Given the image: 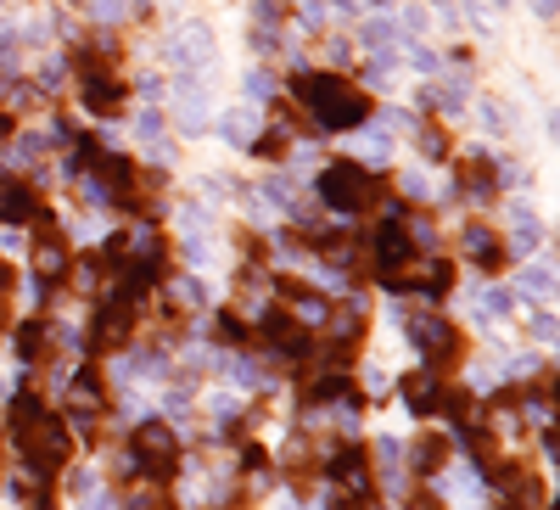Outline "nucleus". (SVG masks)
Segmentation results:
<instances>
[{
  "label": "nucleus",
  "mask_w": 560,
  "mask_h": 510,
  "mask_svg": "<svg viewBox=\"0 0 560 510\" xmlns=\"http://www.w3.org/2000/svg\"><path fill=\"white\" fill-rule=\"evenodd\" d=\"M465 253H471L476 264H482V270H499V264H504V247H499V241H493L482 225L465 230Z\"/></svg>",
  "instance_id": "a211bd4d"
},
{
  "label": "nucleus",
  "mask_w": 560,
  "mask_h": 510,
  "mask_svg": "<svg viewBox=\"0 0 560 510\" xmlns=\"http://www.w3.org/2000/svg\"><path fill=\"white\" fill-rule=\"evenodd\" d=\"M532 331H538L544 342H555V314H549V309H532Z\"/></svg>",
  "instance_id": "cd10ccee"
},
{
  "label": "nucleus",
  "mask_w": 560,
  "mask_h": 510,
  "mask_svg": "<svg viewBox=\"0 0 560 510\" xmlns=\"http://www.w3.org/2000/svg\"><path fill=\"white\" fill-rule=\"evenodd\" d=\"M532 6H538V17H555V6H560V0H532Z\"/></svg>",
  "instance_id": "473e14b6"
},
{
  "label": "nucleus",
  "mask_w": 560,
  "mask_h": 510,
  "mask_svg": "<svg viewBox=\"0 0 560 510\" xmlns=\"http://www.w3.org/2000/svg\"><path fill=\"white\" fill-rule=\"evenodd\" d=\"M420 101H426V107H443V113H465V107H471V96H465V73H448V79L426 85Z\"/></svg>",
  "instance_id": "2eb2a0df"
},
{
  "label": "nucleus",
  "mask_w": 560,
  "mask_h": 510,
  "mask_svg": "<svg viewBox=\"0 0 560 510\" xmlns=\"http://www.w3.org/2000/svg\"><path fill=\"white\" fill-rule=\"evenodd\" d=\"M168 57L185 62V68H213V57H219L213 29H208V23H185V29L174 34V45H168Z\"/></svg>",
  "instance_id": "6e6552de"
},
{
  "label": "nucleus",
  "mask_w": 560,
  "mask_h": 510,
  "mask_svg": "<svg viewBox=\"0 0 560 510\" xmlns=\"http://www.w3.org/2000/svg\"><path fill=\"white\" fill-rule=\"evenodd\" d=\"M516 281H521V292H527V298H555V270H544V264H527Z\"/></svg>",
  "instance_id": "412c9836"
},
{
  "label": "nucleus",
  "mask_w": 560,
  "mask_h": 510,
  "mask_svg": "<svg viewBox=\"0 0 560 510\" xmlns=\"http://www.w3.org/2000/svg\"><path fill=\"white\" fill-rule=\"evenodd\" d=\"M409 460H415V471H437V466L448 460V443H443V438H420Z\"/></svg>",
  "instance_id": "5701e85b"
},
{
  "label": "nucleus",
  "mask_w": 560,
  "mask_h": 510,
  "mask_svg": "<svg viewBox=\"0 0 560 510\" xmlns=\"http://www.w3.org/2000/svg\"><path fill=\"white\" fill-rule=\"evenodd\" d=\"M297 101H303L314 124L342 135V129H359L370 118V101L348 85V79H336V73H297Z\"/></svg>",
  "instance_id": "f03ea898"
},
{
  "label": "nucleus",
  "mask_w": 560,
  "mask_h": 510,
  "mask_svg": "<svg viewBox=\"0 0 560 510\" xmlns=\"http://www.w3.org/2000/svg\"><path fill=\"white\" fill-rule=\"evenodd\" d=\"M34 270H40V275H62V270H68V253H62L56 230H40V253H34Z\"/></svg>",
  "instance_id": "6ab92c4d"
},
{
  "label": "nucleus",
  "mask_w": 560,
  "mask_h": 510,
  "mask_svg": "<svg viewBox=\"0 0 560 510\" xmlns=\"http://www.w3.org/2000/svg\"><path fill=\"white\" fill-rule=\"evenodd\" d=\"M84 107H90V113H101V118L124 107V85H118L107 68H96V62H84Z\"/></svg>",
  "instance_id": "1a4fd4ad"
},
{
  "label": "nucleus",
  "mask_w": 560,
  "mask_h": 510,
  "mask_svg": "<svg viewBox=\"0 0 560 510\" xmlns=\"http://www.w3.org/2000/svg\"><path fill=\"white\" fill-rule=\"evenodd\" d=\"M404 404L415 415H432V410H443V387H437V376H426V370H415L404 382Z\"/></svg>",
  "instance_id": "dca6fc26"
},
{
  "label": "nucleus",
  "mask_w": 560,
  "mask_h": 510,
  "mask_svg": "<svg viewBox=\"0 0 560 510\" xmlns=\"http://www.w3.org/2000/svg\"><path fill=\"white\" fill-rule=\"evenodd\" d=\"M90 12H96L101 23H118V17H124V0H90Z\"/></svg>",
  "instance_id": "bb28decb"
},
{
  "label": "nucleus",
  "mask_w": 560,
  "mask_h": 510,
  "mask_svg": "<svg viewBox=\"0 0 560 510\" xmlns=\"http://www.w3.org/2000/svg\"><path fill=\"white\" fill-rule=\"evenodd\" d=\"M208 118H213V101H208V85H185L180 90V129L185 135H202V129H208Z\"/></svg>",
  "instance_id": "4468645a"
},
{
  "label": "nucleus",
  "mask_w": 560,
  "mask_h": 510,
  "mask_svg": "<svg viewBox=\"0 0 560 510\" xmlns=\"http://www.w3.org/2000/svg\"><path fill=\"white\" fill-rule=\"evenodd\" d=\"M404 57H409V68H420V73H432V68H437V57H432V51H420V45H409Z\"/></svg>",
  "instance_id": "c85d7f7f"
},
{
  "label": "nucleus",
  "mask_w": 560,
  "mask_h": 510,
  "mask_svg": "<svg viewBox=\"0 0 560 510\" xmlns=\"http://www.w3.org/2000/svg\"><path fill=\"white\" fill-rule=\"evenodd\" d=\"M12 432H17V454H23V466L28 477H51L56 466H68V454H73V438H68V421L62 415H51L40 404V398H17V410H12Z\"/></svg>",
  "instance_id": "f257e3e1"
},
{
  "label": "nucleus",
  "mask_w": 560,
  "mask_h": 510,
  "mask_svg": "<svg viewBox=\"0 0 560 510\" xmlns=\"http://www.w3.org/2000/svg\"><path fill=\"white\" fill-rule=\"evenodd\" d=\"M73 410H84V415L101 410V382H96V370H79V376H73Z\"/></svg>",
  "instance_id": "aec40b11"
},
{
  "label": "nucleus",
  "mask_w": 560,
  "mask_h": 510,
  "mask_svg": "<svg viewBox=\"0 0 560 510\" xmlns=\"http://www.w3.org/2000/svg\"><path fill=\"white\" fill-rule=\"evenodd\" d=\"M409 337H415V348L426 359H432V365H448V359L460 354V337H454V326H448L443 314H409Z\"/></svg>",
  "instance_id": "39448f33"
},
{
  "label": "nucleus",
  "mask_w": 560,
  "mask_h": 510,
  "mask_svg": "<svg viewBox=\"0 0 560 510\" xmlns=\"http://www.w3.org/2000/svg\"><path fill=\"white\" fill-rule=\"evenodd\" d=\"M370 253H376V275H398V270H409V258H415V241H409V230L398 225V219H387V225H376V236H370Z\"/></svg>",
  "instance_id": "423d86ee"
},
{
  "label": "nucleus",
  "mask_w": 560,
  "mask_h": 510,
  "mask_svg": "<svg viewBox=\"0 0 560 510\" xmlns=\"http://www.w3.org/2000/svg\"><path fill=\"white\" fill-rule=\"evenodd\" d=\"M28 219H40V197L28 191L23 180H0V225H28Z\"/></svg>",
  "instance_id": "9b49d317"
},
{
  "label": "nucleus",
  "mask_w": 560,
  "mask_h": 510,
  "mask_svg": "<svg viewBox=\"0 0 560 510\" xmlns=\"http://www.w3.org/2000/svg\"><path fill=\"white\" fill-rule=\"evenodd\" d=\"M241 101H275V79H269L264 68L241 73Z\"/></svg>",
  "instance_id": "b1692460"
},
{
  "label": "nucleus",
  "mask_w": 560,
  "mask_h": 510,
  "mask_svg": "<svg viewBox=\"0 0 560 510\" xmlns=\"http://www.w3.org/2000/svg\"><path fill=\"white\" fill-rule=\"evenodd\" d=\"M0 45H12V29H6V12H0Z\"/></svg>",
  "instance_id": "c9c22d12"
},
{
  "label": "nucleus",
  "mask_w": 560,
  "mask_h": 510,
  "mask_svg": "<svg viewBox=\"0 0 560 510\" xmlns=\"http://www.w3.org/2000/svg\"><path fill=\"white\" fill-rule=\"evenodd\" d=\"M6 135H12V113H6V107H0V141H6Z\"/></svg>",
  "instance_id": "f704fd0d"
},
{
  "label": "nucleus",
  "mask_w": 560,
  "mask_h": 510,
  "mask_svg": "<svg viewBox=\"0 0 560 510\" xmlns=\"http://www.w3.org/2000/svg\"><path fill=\"white\" fill-rule=\"evenodd\" d=\"M314 191H320V202L331 213H364L370 202H376V180H370L364 163H325L320 180H314Z\"/></svg>",
  "instance_id": "7ed1b4c3"
},
{
  "label": "nucleus",
  "mask_w": 560,
  "mask_h": 510,
  "mask_svg": "<svg viewBox=\"0 0 560 510\" xmlns=\"http://www.w3.org/2000/svg\"><path fill=\"white\" fill-rule=\"evenodd\" d=\"M219 135L230 146H252L258 135H264V118H258V107H247V101H241V107H230V113L219 118Z\"/></svg>",
  "instance_id": "ddd939ff"
},
{
  "label": "nucleus",
  "mask_w": 560,
  "mask_h": 510,
  "mask_svg": "<svg viewBox=\"0 0 560 510\" xmlns=\"http://www.w3.org/2000/svg\"><path fill=\"white\" fill-rule=\"evenodd\" d=\"M420 152H426V157H443V135H437V129H420Z\"/></svg>",
  "instance_id": "7c9ffc66"
},
{
  "label": "nucleus",
  "mask_w": 560,
  "mask_h": 510,
  "mask_svg": "<svg viewBox=\"0 0 560 510\" xmlns=\"http://www.w3.org/2000/svg\"><path fill=\"white\" fill-rule=\"evenodd\" d=\"M219 337H224V342H247V326H241V320H230V314H224V320H219Z\"/></svg>",
  "instance_id": "c756f323"
},
{
  "label": "nucleus",
  "mask_w": 560,
  "mask_h": 510,
  "mask_svg": "<svg viewBox=\"0 0 560 510\" xmlns=\"http://www.w3.org/2000/svg\"><path fill=\"white\" fill-rule=\"evenodd\" d=\"M286 298H292L297 326H325V320H331V303H325L320 292H308V286H286Z\"/></svg>",
  "instance_id": "f3484780"
},
{
  "label": "nucleus",
  "mask_w": 560,
  "mask_h": 510,
  "mask_svg": "<svg viewBox=\"0 0 560 510\" xmlns=\"http://www.w3.org/2000/svg\"><path fill=\"white\" fill-rule=\"evenodd\" d=\"M538 241H544V230H538V219H532V213H521V219H516V253H532Z\"/></svg>",
  "instance_id": "a878e982"
},
{
  "label": "nucleus",
  "mask_w": 560,
  "mask_h": 510,
  "mask_svg": "<svg viewBox=\"0 0 560 510\" xmlns=\"http://www.w3.org/2000/svg\"><path fill=\"white\" fill-rule=\"evenodd\" d=\"M404 191H409V197H426L432 185H426V174H404Z\"/></svg>",
  "instance_id": "2f4dec72"
},
{
  "label": "nucleus",
  "mask_w": 560,
  "mask_h": 510,
  "mask_svg": "<svg viewBox=\"0 0 560 510\" xmlns=\"http://www.w3.org/2000/svg\"><path fill=\"white\" fill-rule=\"evenodd\" d=\"M488 6H510V0H488Z\"/></svg>",
  "instance_id": "e433bc0d"
},
{
  "label": "nucleus",
  "mask_w": 560,
  "mask_h": 510,
  "mask_svg": "<svg viewBox=\"0 0 560 510\" xmlns=\"http://www.w3.org/2000/svg\"><path fill=\"white\" fill-rule=\"evenodd\" d=\"M0 292H12V270H6V258H0Z\"/></svg>",
  "instance_id": "72a5a7b5"
},
{
  "label": "nucleus",
  "mask_w": 560,
  "mask_h": 510,
  "mask_svg": "<svg viewBox=\"0 0 560 510\" xmlns=\"http://www.w3.org/2000/svg\"><path fill=\"white\" fill-rule=\"evenodd\" d=\"M129 303H135V298H124V292H118V298H107V303L96 309V348H112V342L129 337V326H135Z\"/></svg>",
  "instance_id": "9d476101"
},
{
  "label": "nucleus",
  "mask_w": 560,
  "mask_h": 510,
  "mask_svg": "<svg viewBox=\"0 0 560 510\" xmlns=\"http://www.w3.org/2000/svg\"><path fill=\"white\" fill-rule=\"evenodd\" d=\"M0 326H6V314H0Z\"/></svg>",
  "instance_id": "4c0bfd02"
},
{
  "label": "nucleus",
  "mask_w": 560,
  "mask_h": 510,
  "mask_svg": "<svg viewBox=\"0 0 560 510\" xmlns=\"http://www.w3.org/2000/svg\"><path fill=\"white\" fill-rule=\"evenodd\" d=\"M135 135H140V141H146V146H152V152L168 163V152H174V146H168V135H163V118H157V113H140Z\"/></svg>",
  "instance_id": "4be33fe9"
},
{
  "label": "nucleus",
  "mask_w": 560,
  "mask_h": 510,
  "mask_svg": "<svg viewBox=\"0 0 560 510\" xmlns=\"http://www.w3.org/2000/svg\"><path fill=\"white\" fill-rule=\"evenodd\" d=\"M40 348H45V326H40V320L17 326V354H23V359H40Z\"/></svg>",
  "instance_id": "393cba45"
},
{
  "label": "nucleus",
  "mask_w": 560,
  "mask_h": 510,
  "mask_svg": "<svg viewBox=\"0 0 560 510\" xmlns=\"http://www.w3.org/2000/svg\"><path fill=\"white\" fill-rule=\"evenodd\" d=\"M331 477L348 488L353 505H364V499H370V471H364V449H359V443H336V454H331Z\"/></svg>",
  "instance_id": "0eeeda50"
},
{
  "label": "nucleus",
  "mask_w": 560,
  "mask_h": 510,
  "mask_svg": "<svg viewBox=\"0 0 560 510\" xmlns=\"http://www.w3.org/2000/svg\"><path fill=\"white\" fill-rule=\"evenodd\" d=\"M398 45H404V29L392 23V17H376V23H364V51L387 68V62H398Z\"/></svg>",
  "instance_id": "f8f14e48"
},
{
  "label": "nucleus",
  "mask_w": 560,
  "mask_h": 510,
  "mask_svg": "<svg viewBox=\"0 0 560 510\" xmlns=\"http://www.w3.org/2000/svg\"><path fill=\"white\" fill-rule=\"evenodd\" d=\"M129 449H135V466L146 471V477H168V471L180 466V438H174V426H168V421L135 426Z\"/></svg>",
  "instance_id": "20e7f679"
}]
</instances>
